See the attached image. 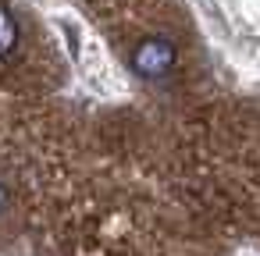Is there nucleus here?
<instances>
[{
	"instance_id": "f257e3e1",
	"label": "nucleus",
	"mask_w": 260,
	"mask_h": 256,
	"mask_svg": "<svg viewBox=\"0 0 260 256\" xmlns=\"http://www.w3.org/2000/svg\"><path fill=\"white\" fill-rule=\"evenodd\" d=\"M128 64H132V71H136L139 79H146V82H164V79L175 71V64H178V47H175L168 36H143V40L132 47Z\"/></svg>"
},
{
	"instance_id": "7ed1b4c3",
	"label": "nucleus",
	"mask_w": 260,
	"mask_h": 256,
	"mask_svg": "<svg viewBox=\"0 0 260 256\" xmlns=\"http://www.w3.org/2000/svg\"><path fill=\"white\" fill-rule=\"evenodd\" d=\"M4 206H8V189L0 185V213H4Z\"/></svg>"
},
{
	"instance_id": "f03ea898",
	"label": "nucleus",
	"mask_w": 260,
	"mask_h": 256,
	"mask_svg": "<svg viewBox=\"0 0 260 256\" xmlns=\"http://www.w3.org/2000/svg\"><path fill=\"white\" fill-rule=\"evenodd\" d=\"M15 50H18V22L4 4H0V64H4Z\"/></svg>"
}]
</instances>
